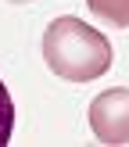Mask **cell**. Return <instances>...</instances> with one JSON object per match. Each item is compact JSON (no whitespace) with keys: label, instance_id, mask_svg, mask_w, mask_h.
<instances>
[{"label":"cell","instance_id":"cell-1","mask_svg":"<svg viewBox=\"0 0 129 147\" xmlns=\"http://www.w3.org/2000/svg\"><path fill=\"white\" fill-rule=\"evenodd\" d=\"M43 61L57 79L90 83L111 68V43L93 25L72 18V14H61L43 32Z\"/></svg>","mask_w":129,"mask_h":147},{"label":"cell","instance_id":"cell-2","mask_svg":"<svg viewBox=\"0 0 129 147\" xmlns=\"http://www.w3.org/2000/svg\"><path fill=\"white\" fill-rule=\"evenodd\" d=\"M90 129L100 144H126L129 140V86H115L93 97Z\"/></svg>","mask_w":129,"mask_h":147},{"label":"cell","instance_id":"cell-3","mask_svg":"<svg viewBox=\"0 0 129 147\" xmlns=\"http://www.w3.org/2000/svg\"><path fill=\"white\" fill-rule=\"evenodd\" d=\"M86 7L108 25L129 29V0H86Z\"/></svg>","mask_w":129,"mask_h":147},{"label":"cell","instance_id":"cell-4","mask_svg":"<svg viewBox=\"0 0 129 147\" xmlns=\"http://www.w3.org/2000/svg\"><path fill=\"white\" fill-rule=\"evenodd\" d=\"M11 133H14V100L7 93V86L0 83V147L11 144Z\"/></svg>","mask_w":129,"mask_h":147},{"label":"cell","instance_id":"cell-5","mask_svg":"<svg viewBox=\"0 0 129 147\" xmlns=\"http://www.w3.org/2000/svg\"><path fill=\"white\" fill-rule=\"evenodd\" d=\"M11 4H29V0H11Z\"/></svg>","mask_w":129,"mask_h":147}]
</instances>
